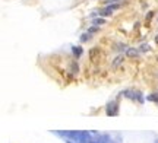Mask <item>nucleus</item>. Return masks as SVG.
Returning a JSON list of instances; mask_svg holds the SVG:
<instances>
[{
  "label": "nucleus",
  "instance_id": "14",
  "mask_svg": "<svg viewBox=\"0 0 158 143\" xmlns=\"http://www.w3.org/2000/svg\"><path fill=\"white\" fill-rule=\"evenodd\" d=\"M155 41H157V43H158V35H157V38H155Z\"/></svg>",
  "mask_w": 158,
  "mask_h": 143
},
{
  "label": "nucleus",
  "instance_id": "10",
  "mask_svg": "<svg viewBox=\"0 0 158 143\" xmlns=\"http://www.w3.org/2000/svg\"><path fill=\"white\" fill-rule=\"evenodd\" d=\"M72 70H73V72H76V70H78V66H76V63H73V64H72Z\"/></svg>",
  "mask_w": 158,
  "mask_h": 143
},
{
  "label": "nucleus",
  "instance_id": "9",
  "mask_svg": "<svg viewBox=\"0 0 158 143\" xmlns=\"http://www.w3.org/2000/svg\"><path fill=\"white\" fill-rule=\"evenodd\" d=\"M148 50H149V45H147V44L142 45V51H148Z\"/></svg>",
  "mask_w": 158,
  "mask_h": 143
},
{
  "label": "nucleus",
  "instance_id": "1",
  "mask_svg": "<svg viewBox=\"0 0 158 143\" xmlns=\"http://www.w3.org/2000/svg\"><path fill=\"white\" fill-rule=\"evenodd\" d=\"M117 112H119V108H117V102L116 101H113V102H110L107 105V115H117Z\"/></svg>",
  "mask_w": 158,
  "mask_h": 143
},
{
  "label": "nucleus",
  "instance_id": "12",
  "mask_svg": "<svg viewBox=\"0 0 158 143\" xmlns=\"http://www.w3.org/2000/svg\"><path fill=\"white\" fill-rule=\"evenodd\" d=\"M151 18H152V12H149V13H148V15H147V21H149V19H151Z\"/></svg>",
  "mask_w": 158,
  "mask_h": 143
},
{
  "label": "nucleus",
  "instance_id": "15",
  "mask_svg": "<svg viewBox=\"0 0 158 143\" xmlns=\"http://www.w3.org/2000/svg\"><path fill=\"white\" fill-rule=\"evenodd\" d=\"M155 143H158V140H157V142H155Z\"/></svg>",
  "mask_w": 158,
  "mask_h": 143
},
{
  "label": "nucleus",
  "instance_id": "11",
  "mask_svg": "<svg viewBox=\"0 0 158 143\" xmlns=\"http://www.w3.org/2000/svg\"><path fill=\"white\" fill-rule=\"evenodd\" d=\"M97 31H98V28H95V27H94V28H91V29H89V34H92V32H97Z\"/></svg>",
  "mask_w": 158,
  "mask_h": 143
},
{
  "label": "nucleus",
  "instance_id": "7",
  "mask_svg": "<svg viewBox=\"0 0 158 143\" xmlns=\"http://www.w3.org/2000/svg\"><path fill=\"white\" fill-rule=\"evenodd\" d=\"M92 23H94V25H103V23H104V19H103V18H100V19H94Z\"/></svg>",
  "mask_w": 158,
  "mask_h": 143
},
{
  "label": "nucleus",
  "instance_id": "5",
  "mask_svg": "<svg viewBox=\"0 0 158 143\" xmlns=\"http://www.w3.org/2000/svg\"><path fill=\"white\" fill-rule=\"evenodd\" d=\"M126 56H127V57H136V56H138V50H136V48H127Z\"/></svg>",
  "mask_w": 158,
  "mask_h": 143
},
{
  "label": "nucleus",
  "instance_id": "2",
  "mask_svg": "<svg viewBox=\"0 0 158 143\" xmlns=\"http://www.w3.org/2000/svg\"><path fill=\"white\" fill-rule=\"evenodd\" d=\"M116 9H119V5H111V6H108L107 9H104V10H101V13H100V16H107V15H110L113 10H116Z\"/></svg>",
  "mask_w": 158,
  "mask_h": 143
},
{
  "label": "nucleus",
  "instance_id": "3",
  "mask_svg": "<svg viewBox=\"0 0 158 143\" xmlns=\"http://www.w3.org/2000/svg\"><path fill=\"white\" fill-rule=\"evenodd\" d=\"M101 54V50L98 48V47H95V48H92L91 51H89V59L92 60V61H95V59L98 57Z\"/></svg>",
  "mask_w": 158,
  "mask_h": 143
},
{
  "label": "nucleus",
  "instance_id": "13",
  "mask_svg": "<svg viewBox=\"0 0 158 143\" xmlns=\"http://www.w3.org/2000/svg\"><path fill=\"white\" fill-rule=\"evenodd\" d=\"M89 143H100V140H91Z\"/></svg>",
  "mask_w": 158,
  "mask_h": 143
},
{
  "label": "nucleus",
  "instance_id": "6",
  "mask_svg": "<svg viewBox=\"0 0 158 143\" xmlns=\"http://www.w3.org/2000/svg\"><path fill=\"white\" fill-rule=\"evenodd\" d=\"M73 54L79 57V56L82 54V48H81V47H73Z\"/></svg>",
  "mask_w": 158,
  "mask_h": 143
},
{
  "label": "nucleus",
  "instance_id": "8",
  "mask_svg": "<svg viewBox=\"0 0 158 143\" xmlns=\"http://www.w3.org/2000/svg\"><path fill=\"white\" fill-rule=\"evenodd\" d=\"M89 38H91V35H88V34H83V35L81 37V41H82V43H85V41H88Z\"/></svg>",
  "mask_w": 158,
  "mask_h": 143
},
{
  "label": "nucleus",
  "instance_id": "4",
  "mask_svg": "<svg viewBox=\"0 0 158 143\" xmlns=\"http://www.w3.org/2000/svg\"><path fill=\"white\" fill-rule=\"evenodd\" d=\"M123 60H125V57H123V56H119V57H116L111 66H113V67H117V66H120V64L123 63Z\"/></svg>",
  "mask_w": 158,
  "mask_h": 143
}]
</instances>
